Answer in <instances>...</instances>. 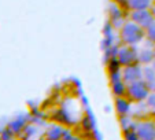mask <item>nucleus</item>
Wrapping results in <instances>:
<instances>
[{"mask_svg": "<svg viewBox=\"0 0 155 140\" xmlns=\"http://www.w3.org/2000/svg\"><path fill=\"white\" fill-rule=\"evenodd\" d=\"M118 38L120 44L137 47L146 40V30L135 22H132L130 19H126L122 23V26L118 29Z\"/></svg>", "mask_w": 155, "mask_h": 140, "instance_id": "obj_1", "label": "nucleus"}, {"mask_svg": "<svg viewBox=\"0 0 155 140\" xmlns=\"http://www.w3.org/2000/svg\"><path fill=\"white\" fill-rule=\"evenodd\" d=\"M151 89H150L148 84L144 80H139V81L130 82L126 87V98L130 100L133 105H139V103H144L147 96L150 95Z\"/></svg>", "mask_w": 155, "mask_h": 140, "instance_id": "obj_2", "label": "nucleus"}, {"mask_svg": "<svg viewBox=\"0 0 155 140\" xmlns=\"http://www.w3.org/2000/svg\"><path fill=\"white\" fill-rule=\"evenodd\" d=\"M115 59L121 67L130 66V65L139 63V51L137 47L120 44L115 48Z\"/></svg>", "mask_w": 155, "mask_h": 140, "instance_id": "obj_3", "label": "nucleus"}, {"mask_svg": "<svg viewBox=\"0 0 155 140\" xmlns=\"http://www.w3.org/2000/svg\"><path fill=\"white\" fill-rule=\"evenodd\" d=\"M135 129L139 140H155V121L151 118L136 120Z\"/></svg>", "mask_w": 155, "mask_h": 140, "instance_id": "obj_4", "label": "nucleus"}, {"mask_svg": "<svg viewBox=\"0 0 155 140\" xmlns=\"http://www.w3.org/2000/svg\"><path fill=\"white\" fill-rule=\"evenodd\" d=\"M128 19H130L132 22H135L136 25H139L140 28H143L144 30L151 25L155 21V17L152 14L151 8L147 10H136V11H129L128 12Z\"/></svg>", "mask_w": 155, "mask_h": 140, "instance_id": "obj_5", "label": "nucleus"}, {"mask_svg": "<svg viewBox=\"0 0 155 140\" xmlns=\"http://www.w3.org/2000/svg\"><path fill=\"white\" fill-rule=\"evenodd\" d=\"M121 73H122V78L125 80L126 84H130V82L143 80V66L140 63L125 66V67H122Z\"/></svg>", "mask_w": 155, "mask_h": 140, "instance_id": "obj_6", "label": "nucleus"}, {"mask_svg": "<svg viewBox=\"0 0 155 140\" xmlns=\"http://www.w3.org/2000/svg\"><path fill=\"white\" fill-rule=\"evenodd\" d=\"M68 133V129L61 124H51L44 131L43 139L44 140H63Z\"/></svg>", "mask_w": 155, "mask_h": 140, "instance_id": "obj_7", "label": "nucleus"}, {"mask_svg": "<svg viewBox=\"0 0 155 140\" xmlns=\"http://www.w3.org/2000/svg\"><path fill=\"white\" fill-rule=\"evenodd\" d=\"M133 107V103L128 99L126 96H121V98H115V111H117V115L120 118L124 117H129Z\"/></svg>", "mask_w": 155, "mask_h": 140, "instance_id": "obj_8", "label": "nucleus"}, {"mask_svg": "<svg viewBox=\"0 0 155 140\" xmlns=\"http://www.w3.org/2000/svg\"><path fill=\"white\" fill-rule=\"evenodd\" d=\"M155 0H126L125 10L126 11H136V10H147L152 8Z\"/></svg>", "mask_w": 155, "mask_h": 140, "instance_id": "obj_9", "label": "nucleus"}, {"mask_svg": "<svg viewBox=\"0 0 155 140\" xmlns=\"http://www.w3.org/2000/svg\"><path fill=\"white\" fill-rule=\"evenodd\" d=\"M139 63L141 66H148V65H152L155 59V48L154 45L150 47V48H140L139 50Z\"/></svg>", "mask_w": 155, "mask_h": 140, "instance_id": "obj_10", "label": "nucleus"}, {"mask_svg": "<svg viewBox=\"0 0 155 140\" xmlns=\"http://www.w3.org/2000/svg\"><path fill=\"white\" fill-rule=\"evenodd\" d=\"M146 40L155 47V21L146 29Z\"/></svg>", "mask_w": 155, "mask_h": 140, "instance_id": "obj_11", "label": "nucleus"}, {"mask_svg": "<svg viewBox=\"0 0 155 140\" xmlns=\"http://www.w3.org/2000/svg\"><path fill=\"white\" fill-rule=\"evenodd\" d=\"M144 105H146V108L150 110L151 113H155V92L151 91L150 95L147 96V99L144 100Z\"/></svg>", "mask_w": 155, "mask_h": 140, "instance_id": "obj_12", "label": "nucleus"}, {"mask_svg": "<svg viewBox=\"0 0 155 140\" xmlns=\"http://www.w3.org/2000/svg\"><path fill=\"white\" fill-rule=\"evenodd\" d=\"M111 3H115V4H118V6H121V7H124V8H125L126 0H111Z\"/></svg>", "mask_w": 155, "mask_h": 140, "instance_id": "obj_13", "label": "nucleus"}, {"mask_svg": "<svg viewBox=\"0 0 155 140\" xmlns=\"http://www.w3.org/2000/svg\"><path fill=\"white\" fill-rule=\"evenodd\" d=\"M151 10H152V14H154V17H155V4H154V7H152Z\"/></svg>", "mask_w": 155, "mask_h": 140, "instance_id": "obj_14", "label": "nucleus"}, {"mask_svg": "<svg viewBox=\"0 0 155 140\" xmlns=\"http://www.w3.org/2000/svg\"><path fill=\"white\" fill-rule=\"evenodd\" d=\"M0 140H2V136H0Z\"/></svg>", "mask_w": 155, "mask_h": 140, "instance_id": "obj_15", "label": "nucleus"}]
</instances>
